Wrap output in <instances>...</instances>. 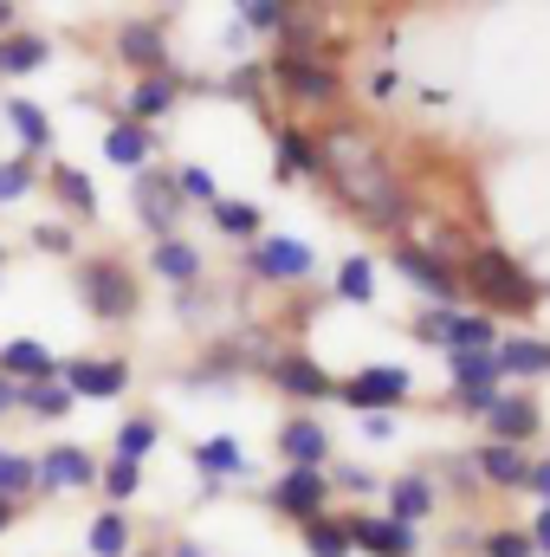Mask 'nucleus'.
<instances>
[{
  "mask_svg": "<svg viewBox=\"0 0 550 557\" xmlns=\"http://www.w3.org/2000/svg\"><path fill=\"white\" fill-rule=\"evenodd\" d=\"M298 545H304V557H357L350 532H343V512H324V519L298 525Z\"/></svg>",
  "mask_w": 550,
  "mask_h": 557,
  "instance_id": "42",
  "label": "nucleus"
},
{
  "mask_svg": "<svg viewBox=\"0 0 550 557\" xmlns=\"http://www.w3.org/2000/svg\"><path fill=\"white\" fill-rule=\"evenodd\" d=\"M479 428H486L479 441H505V447H532V454H538V434H545V403H538V389H505Z\"/></svg>",
  "mask_w": 550,
  "mask_h": 557,
  "instance_id": "21",
  "label": "nucleus"
},
{
  "mask_svg": "<svg viewBox=\"0 0 550 557\" xmlns=\"http://www.w3.org/2000/svg\"><path fill=\"white\" fill-rule=\"evenodd\" d=\"M234 273H240V285H273V292H311L324 267H317V247H311V240H298V234H278V227H266V240L240 247Z\"/></svg>",
  "mask_w": 550,
  "mask_h": 557,
  "instance_id": "6",
  "label": "nucleus"
},
{
  "mask_svg": "<svg viewBox=\"0 0 550 557\" xmlns=\"http://www.w3.org/2000/svg\"><path fill=\"white\" fill-rule=\"evenodd\" d=\"M98 493H104V506H130L142 493V467L137 460H117V454H104V467H98Z\"/></svg>",
  "mask_w": 550,
  "mask_h": 557,
  "instance_id": "43",
  "label": "nucleus"
},
{
  "mask_svg": "<svg viewBox=\"0 0 550 557\" xmlns=\"http://www.w3.org/2000/svg\"><path fill=\"white\" fill-rule=\"evenodd\" d=\"M0 499H13V506L39 499V467H33V454H20V447H7V441H0Z\"/></svg>",
  "mask_w": 550,
  "mask_h": 557,
  "instance_id": "41",
  "label": "nucleus"
},
{
  "mask_svg": "<svg viewBox=\"0 0 550 557\" xmlns=\"http://www.w3.org/2000/svg\"><path fill=\"white\" fill-rule=\"evenodd\" d=\"M0 131L20 143V156H33V162H46V156L59 149V124H52V111H46L39 98H26V91H7V104H0Z\"/></svg>",
  "mask_w": 550,
  "mask_h": 557,
  "instance_id": "23",
  "label": "nucleus"
},
{
  "mask_svg": "<svg viewBox=\"0 0 550 557\" xmlns=\"http://www.w3.org/2000/svg\"><path fill=\"white\" fill-rule=\"evenodd\" d=\"M291 13H298V0H240V7H234V26H240L247 39L278 46V33L291 26Z\"/></svg>",
  "mask_w": 550,
  "mask_h": 557,
  "instance_id": "37",
  "label": "nucleus"
},
{
  "mask_svg": "<svg viewBox=\"0 0 550 557\" xmlns=\"http://www.w3.org/2000/svg\"><path fill=\"white\" fill-rule=\"evenodd\" d=\"M13 26H20V7H13V0H0V39H7Z\"/></svg>",
  "mask_w": 550,
  "mask_h": 557,
  "instance_id": "53",
  "label": "nucleus"
},
{
  "mask_svg": "<svg viewBox=\"0 0 550 557\" xmlns=\"http://www.w3.org/2000/svg\"><path fill=\"white\" fill-rule=\"evenodd\" d=\"M168 175H175V195H182V208H214L227 188H221V175L208 169V162H168Z\"/></svg>",
  "mask_w": 550,
  "mask_h": 557,
  "instance_id": "40",
  "label": "nucleus"
},
{
  "mask_svg": "<svg viewBox=\"0 0 550 557\" xmlns=\"http://www.w3.org/2000/svg\"><path fill=\"white\" fill-rule=\"evenodd\" d=\"M383 512L402 519L409 532H421L434 512H440V486L427 467H402V473H383Z\"/></svg>",
  "mask_w": 550,
  "mask_h": 557,
  "instance_id": "22",
  "label": "nucleus"
},
{
  "mask_svg": "<svg viewBox=\"0 0 550 557\" xmlns=\"http://www.w3.org/2000/svg\"><path fill=\"white\" fill-rule=\"evenodd\" d=\"M162 434H168V428H162V416L137 409V416H124L117 428H111V454H117V460H137V467H142V460L162 447Z\"/></svg>",
  "mask_w": 550,
  "mask_h": 557,
  "instance_id": "35",
  "label": "nucleus"
},
{
  "mask_svg": "<svg viewBox=\"0 0 550 557\" xmlns=\"http://www.w3.org/2000/svg\"><path fill=\"white\" fill-rule=\"evenodd\" d=\"M26 247L46 253V260H65V267H72V260H78V227H65L59 214H52V221H33V227H26Z\"/></svg>",
  "mask_w": 550,
  "mask_h": 557,
  "instance_id": "45",
  "label": "nucleus"
},
{
  "mask_svg": "<svg viewBox=\"0 0 550 557\" xmlns=\"http://www.w3.org/2000/svg\"><path fill=\"white\" fill-rule=\"evenodd\" d=\"M525 493H532L538 506H550V447H538V454H532V480H525Z\"/></svg>",
  "mask_w": 550,
  "mask_h": 557,
  "instance_id": "49",
  "label": "nucleus"
},
{
  "mask_svg": "<svg viewBox=\"0 0 550 557\" xmlns=\"http://www.w3.org/2000/svg\"><path fill=\"white\" fill-rule=\"evenodd\" d=\"M13 525H20V506H13V499H0V539H7Z\"/></svg>",
  "mask_w": 550,
  "mask_h": 557,
  "instance_id": "54",
  "label": "nucleus"
},
{
  "mask_svg": "<svg viewBox=\"0 0 550 557\" xmlns=\"http://www.w3.org/2000/svg\"><path fill=\"white\" fill-rule=\"evenodd\" d=\"M427 473H434V486H440V499H486V486H479V473H473V454L466 447H453V454H440V460H427Z\"/></svg>",
  "mask_w": 550,
  "mask_h": 557,
  "instance_id": "36",
  "label": "nucleus"
},
{
  "mask_svg": "<svg viewBox=\"0 0 550 557\" xmlns=\"http://www.w3.org/2000/svg\"><path fill=\"white\" fill-rule=\"evenodd\" d=\"M525 539H532V552L550 557V506H538L532 519H525Z\"/></svg>",
  "mask_w": 550,
  "mask_h": 557,
  "instance_id": "51",
  "label": "nucleus"
},
{
  "mask_svg": "<svg viewBox=\"0 0 550 557\" xmlns=\"http://www.w3.org/2000/svg\"><path fill=\"white\" fill-rule=\"evenodd\" d=\"M330 298H337V305H357V311H370V305L383 298V267H376L370 253H350V260H337V273H330Z\"/></svg>",
  "mask_w": 550,
  "mask_h": 557,
  "instance_id": "33",
  "label": "nucleus"
},
{
  "mask_svg": "<svg viewBox=\"0 0 550 557\" xmlns=\"http://www.w3.org/2000/svg\"><path fill=\"white\" fill-rule=\"evenodd\" d=\"M505 396V376L492 357H447V409L466 421H486L492 403Z\"/></svg>",
  "mask_w": 550,
  "mask_h": 557,
  "instance_id": "13",
  "label": "nucleus"
},
{
  "mask_svg": "<svg viewBox=\"0 0 550 557\" xmlns=\"http://www.w3.org/2000/svg\"><path fill=\"white\" fill-rule=\"evenodd\" d=\"M85 552L91 557H137V525H130V512H117V506L91 512V525H85Z\"/></svg>",
  "mask_w": 550,
  "mask_h": 557,
  "instance_id": "34",
  "label": "nucleus"
},
{
  "mask_svg": "<svg viewBox=\"0 0 550 557\" xmlns=\"http://www.w3.org/2000/svg\"><path fill=\"white\" fill-rule=\"evenodd\" d=\"M409 337L421 350H440V357H492L505 324L473 311V305H414L409 318Z\"/></svg>",
  "mask_w": 550,
  "mask_h": 557,
  "instance_id": "5",
  "label": "nucleus"
},
{
  "mask_svg": "<svg viewBox=\"0 0 550 557\" xmlns=\"http://www.w3.org/2000/svg\"><path fill=\"white\" fill-rule=\"evenodd\" d=\"M324 473H330V493H337V499H357V506H376V499H383V473H376L370 460H343V454H337Z\"/></svg>",
  "mask_w": 550,
  "mask_h": 557,
  "instance_id": "38",
  "label": "nucleus"
},
{
  "mask_svg": "<svg viewBox=\"0 0 550 557\" xmlns=\"http://www.w3.org/2000/svg\"><path fill=\"white\" fill-rule=\"evenodd\" d=\"M39 195V162L33 156H0V208H20V201H33Z\"/></svg>",
  "mask_w": 550,
  "mask_h": 557,
  "instance_id": "44",
  "label": "nucleus"
},
{
  "mask_svg": "<svg viewBox=\"0 0 550 557\" xmlns=\"http://www.w3.org/2000/svg\"><path fill=\"white\" fill-rule=\"evenodd\" d=\"M33 467H39V493L72 499V493H98V467H104V454H91L85 441H52V447L33 454Z\"/></svg>",
  "mask_w": 550,
  "mask_h": 557,
  "instance_id": "15",
  "label": "nucleus"
},
{
  "mask_svg": "<svg viewBox=\"0 0 550 557\" xmlns=\"http://www.w3.org/2000/svg\"><path fill=\"white\" fill-rule=\"evenodd\" d=\"M492 363H499V376L505 383H518V389H538V383H550V337L545 331H505L499 337V350H492Z\"/></svg>",
  "mask_w": 550,
  "mask_h": 557,
  "instance_id": "25",
  "label": "nucleus"
},
{
  "mask_svg": "<svg viewBox=\"0 0 550 557\" xmlns=\"http://www.w3.org/2000/svg\"><path fill=\"white\" fill-rule=\"evenodd\" d=\"M142 273L162 278L168 292H195V285L208 278V253H201V240H188V234H168V240H149V253H142Z\"/></svg>",
  "mask_w": 550,
  "mask_h": 557,
  "instance_id": "24",
  "label": "nucleus"
},
{
  "mask_svg": "<svg viewBox=\"0 0 550 557\" xmlns=\"http://www.w3.org/2000/svg\"><path fill=\"white\" fill-rule=\"evenodd\" d=\"M46 65H52V33L13 26V33L0 39V78H33V72H46Z\"/></svg>",
  "mask_w": 550,
  "mask_h": 557,
  "instance_id": "32",
  "label": "nucleus"
},
{
  "mask_svg": "<svg viewBox=\"0 0 550 557\" xmlns=\"http://www.w3.org/2000/svg\"><path fill=\"white\" fill-rule=\"evenodd\" d=\"M137 557H162V545H137Z\"/></svg>",
  "mask_w": 550,
  "mask_h": 557,
  "instance_id": "55",
  "label": "nucleus"
},
{
  "mask_svg": "<svg viewBox=\"0 0 550 557\" xmlns=\"http://www.w3.org/2000/svg\"><path fill=\"white\" fill-rule=\"evenodd\" d=\"M311 137H317V156H324V182L317 188L337 201V214L350 227H363V234L402 240L421 208H414V188H409V175L396 169V156L370 137L350 111L311 124Z\"/></svg>",
  "mask_w": 550,
  "mask_h": 557,
  "instance_id": "1",
  "label": "nucleus"
},
{
  "mask_svg": "<svg viewBox=\"0 0 550 557\" xmlns=\"http://www.w3.org/2000/svg\"><path fill=\"white\" fill-rule=\"evenodd\" d=\"M72 409H78V403H72V389H65L59 376H52V383L20 389V416H33L39 428H65V421H72Z\"/></svg>",
  "mask_w": 550,
  "mask_h": 557,
  "instance_id": "39",
  "label": "nucleus"
},
{
  "mask_svg": "<svg viewBox=\"0 0 550 557\" xmlns=\"http://www.w3.org/2000/svg\"><path fill=\"white\" fill-rule=\"evenodd\" d=\"M39 188L52 195V208H59L65 227H91V221H98V182H91V169H78L72 156H46V162H39Z\"/></svg>",
  "mask_w": 550,
  "mask_h": 557,
  "instance_id": "14",
  "label": "nucleus"
},
{
  "mask_svg": "<svg viewBox=\"0 0 550 557\" xmlns=\"http://www.w3.org/2000/svg\"><path fill=\"white\" fill-rule=\"evenodd\" d=\"M130 214H137V227L149 234V240L182 234L188 208H182V195H175V175H168V169H142V175H130Z\"/></svg>",
  "mask_w": 550,
  "mask_h": 557,
  "instance_id": "16",
  "label": "nucleus"
},
{
  "mask_svg": "<svg viewBox=\"0 0 550 557\" xmlns=\"http://www.w3.org/2000/svg\"><path fill=\"white\" fill-rule=\"evenodd\" d=\"M260 65H266V85H273L291 111H304L317 124L324 117H343V104H350L343 59H324V52H266Z\"/></svg>",
  "mask_w": 550,
  "mask_h": 557,
  "instance_id": "3",
  "label": "nucleus"
},
{
  "mask_svg": "<svg viewBox=\"0 0 550 557\" xmlns=\"http://www.w3.org/2000/svg\"><path fill=\"white\" fill-rule=\"evenodd\" d=\"M0 376L20 383V389L52 383V376H59V350H46L39 337H7V344H0Z\"/></svg>",
  "mask_w": 550,
  "mask_h": 557,
  "instance_id": "29",
  "label": "nucleus"
},
{
  "mask_svg": "<svg viewBox=\"0 0 550 557\" xmlns=\"http://www.w3.org/2000/svg\"><path fill=\"white\" fill-rule=\"evenodd\" d=\"M343 532H350V552L357 557H421V532H409L402 519H389L383 506H350Z\"/></svg>",
  "mask_w": 550,
  "mask_h": 557,
  "instance_id": "19",
  "label": "nucleus"
},
{
  "mask_svg": "<svg viewBox=\"0 0 550 557\" xmlns=\"http://www.w3.org/2000/svg\"><path fill=\"white\" fill-rule=\"evenodd\" d=\"M98 156H104L111 169H124V175H142V169H155V156H162V131H142L130 117H111V124L98 131Z\"/></svg>",
  "mask_w": 550,
  "mask_h": 557,
  "instance_id": "26",
  "label": "nucleus"
},
{
  "mask_svg": "<svg viewBox=\"0 0 550 557\" xmlns=\"http://www.w3.org/2000/svg\"><path fill=\"white\" fill-rule=\"evenodd\" d=\"M7 416H20V383H7V376H0V421Z\"/></svg>",
  "mask_w": 550,
  "mask_h": 557,
  "instance_id": "52",
  "label": "nucleus"
},
{
  "mask_svg": "<svg viewBox=\"0 0 550 557\" xmlns=\"http://www.w3.org/2000/svg\"><path fill=\"white\" fill-rule=\"evenodd\" d=\"M266 512H278L285 525H311V519H324V512H337V493H330V473H317V467H278L273 480H266Z\"/></svg>",
  "mask_w": 550,
  "mask_h": 557,
  "instance_id": "12",
  "label": "nucleus"
},
{
  "mask_svg": "<svg viewBox=\"0 0 550 557\" xmlns=\"http://www.w3.org/2000/svg\"><path fill=\"white\" fill-rule=\"evenodd\" d=\"M266 65L260 59H234L227 72H214V98H227V104H247L253 117H273V104H266Z\"/></svg>",
  "mask_w": 550,
  "mask_h": 557,
  "instance_id": "30",
  "label": "nucleus"
},
{
  "mask_svg": "<svg viewBox=\"0 0 550 557\" xmlns=\"http://www.w3.org/2000/svg\"><path fill=\"white\" fill-rule=\"evenodd\" d=\"M266 389L285 396L291 409H304V416H324V403H337V370H330L324 357L285 344L273 363H266Z\"/></svg>",
  "mask_w": 550,
  "mask_h": 557,
  "instance_id": "8",
  "label": "nucleus"
},
{
  "mask_svg": "<svg viewBox=\"0 0 550 557\" xmlns=\"http://www.w3.org/2000/svg\"><path fill=\"white\" fill-rule=\"evenodd\" d=\"M266 124V137H273V175L285 188H317L324 182V156H317V137H311V124H291V117H260Z\"/></svg>",
  "mask_w": 550,
  "mask_h": 557,
  "instance_id": "17",
  "label": "nucleus"
},
{
  "mask_svg": "<svg viewBox=\"0 0 550 557\" xmlns=\"http://www.w3.org/2000/svg\"><path fill=\"white\" fill-rule=\"evenodd\" d=\"M111 59L130 72V78H162L175 72V39H168V13H124L111 26Z\"/></svg>",
  "mask_w": 550,
  "mask_h": 557,
  "instance_id": "7",
  "label": "nucleus"
},
{
  "mask_svg": "<svg viewBox=\"0 0 550 557\" xmlns=\"http://www.w3.org/2000/svg\"><path fill=\"white\" fill-rule=\"evenodd\" d=\"M59 383L72 389V403H124L137 389V370L124 350H85V357H59Z\"/></svg>",
  "mask_w": 550,
  "mask_h": 557,
  "instance_id": "11",
  "label": "nucleus"
},
{
  "mask_svg": "<svg viewBox=\"0 0 550 557\" xmlns=\"http://www.w3.org/2000/svg\"><path fill=\"white\" fill-rule=\"evenodd\" d=\"M273 454L285 467H330L337 460V434H330V421L324 416H304V409H291V416L273 428Z\"/></svg>",
  "mask_w": 550,
  "mask_h": 557,
  "instance_id": "20",
  "label": "nucleus"
},
{
  "mask_svg": "<svg viewBox=\"0 0 550 557\" xmlns=\"http://www.w3.org/2000/svg\"><path fill=\"white\" fill-rule=\"evenodd\" d=\"M473 557H538V552H532L518 519H499V525H479V552Z\"/></svg>",
  "mask_w": 550,
  "mask_h": 557,
  "instance_id": "46",
  "label": "nucleus"
},
{
  "mask_svg": "<svg viewBox=\"0 0 550 557\" xmlns=\"http://www.w3.org/2000/svg\"><path fill=\"white\" fill-rule=\"evenodd\" d=\"M473 473L486 493H525L532 480V447H505V441H473Z\"/></svg>",
  "mask_w": 550,
  "mask_h": 557,
  "instance_id": "27",
  "label": "nucleus"
},
{
  "mask_svg": "<svg viewBox=\"0 0 550 557\" xmlns=\"http://www.w3.org/2000/svg\"><path fill=\"white\" fill-rule=\"evenodd\" d=\"M0 278H7V240H0Z\"/></svg>",
  "mask_w": 550,
  "mask_h": 557,
  "instance_id": "56",
  "label": "nucleus"
},
{
  "mask_svg": "<svg viewBox=\"0 0 550 557\" xmlns=\"http://www.w3.org/2000/svg\"><path fill=\"white\" fill-rule=\"evenodd\" d=\"M175 104H182V65L162 72V78H130L117 117H130V124H142V131H155V117H175Z\"/></svg>",
  "mask_w": 550,
  "mask_h": 557,
  "instance_id": "28",
  "label": "nucleus"
},
{
  "mask_svg": "<svg viewBox=\"0 0 550 557\" xmlns=\"http://www.w3.org/2000/svg\"><path fill=\"white\" fill-rule=\"evenodd\" d=\"M383 267L409 285L421 305H466V292H460V267L453 260H440V253H427L414 234L402 240H389V253H383Z\"/></svg>",
  "mask_w": 550,
  "mask_h": 557,
  "instance_id": "9",
  "label": "nucleus"
},
{
  "mask_svg": "<svg viewBox=\"0 0 550 557\" xmlns=\"http://www.w3.org/2000/svg\"><path fill=\"white\" fill-rule=\"evenodd\" d=\"M460 292H466L473 311H486V318H499V324H518V331H525V318L545 311V273H532V267H525L512 247H499V240H473V247H466V260H460Z\"/></svg>",
  "mask_w": 550,
  "mask_h": 557,
  "instance_id": "2",
  "label": "nucleus"
},
{
  "mask_svg": "<svg viewBox=\"0 0 550 557\" xmlns=\"http://www.w3.org/2000/svg\"><path fill=\"white\" fill-rule=\"evenodd\" d=\"M162 557H214V552H208L195 532H168V539H162Z\"/></svg>",
  "mask_w": 550,
  "mask_h": 557,
  "instance_id": "50",
  "label": "nucleus"
},
{
  "mask_svg": "<svg viewBox=\"0 0 550 557\" xmlns=\"http://www.w3.org/2000/svg\"><path fill=\"white\" fill-rule=\"evenodd\" d=\"M188 467H195V480H201V499H227L234 480L253 473V460H247V447H240L234 434H201V441H188Z\"/></svg>",
  "mask_w": 550,
  "mask_h": 557,
  "instance_id": "18",
  "label": "nucleus"
},
{
  "mask_svg": "<svg viewBox=\"0 0 550 557\" xmlns=\"http://www.w3.org/2000/svg\"><path fill=\"white\" fill-rule=\"evenodd\" d=\"M72 292H78V305H85V318L91 324H137L142 318V267L137 260H124L117 247L111 253H78L72 260Z\"/></svg>",
  "mask_w": 550,
  "mask_h": 557,
  "instance_id": "4",
  "label": "nucleus"
},
{
  "mask_svg": "<svg viewBox=\"0 0 550 557\" xmlns=\"http://www.w3.org/2000/svg\"><path fill=\"white\" fill-rule=\"evenodd\" d=\"M402 428H396V416H357V441L363 447H383V441H396Z\"/></svg>",
  "mask_w": 550,
  "mask_h": 557,
  "instance_id": "48",
  "label": "nucleus"
},
{
  "mask_svg": "<svg viewBox=\"0 0 550 557\" xmlns=\"http://www.w3.org/2000/svg\"><path fill=\"white\" fill-rule=\"evenodd\" d=\"M208 227L221 240H234V247H253V240H266V208L260 201H240V195H221L208 208Z\"/></svg>",
  "mask_w": 550,
  "mask_h": 557,
  "instance_id": "31",
  "label": "nucleus"
},
{
  "mask_svg": "<svg viewBox=\"0 0 550 557\" xmlns=\"http://www.w3.org/2000/svg\"><path fill=\"white\" fill-rule=\"evenodd\" d=\"M396 91H402V72H396V65H376V72L363 78V98H376V104H389Z\"/></svg>",
  "mask_w": 550,
  "mask_h": 557,
  "instance_id": "47",
  "label": "nucleus"
},
{
  "mask_svg": "<svg viewBox=\"0 0 550 557\" xmlns=\"http://www.w3.org/2000/svg\"><path fill=\"white\" fill-rule=\"evenodd\" d=\"M337 403L350 416H396L414 403V370L409 363H357L350 376H337Z\"/></svg>",
  "mask_w": 550,
  "mask_h": 557,
  "instance_id": "10",
  "label": "nucleus"
}]
</instances>
